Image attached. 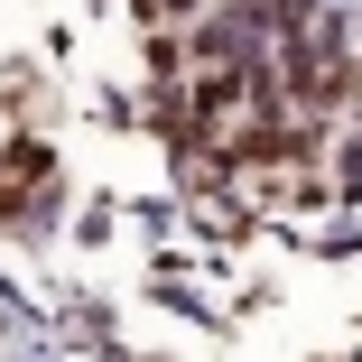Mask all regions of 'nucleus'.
<instances>
[{"label": "nucleus", "mask_w": 362, "mask_h": 362, "mask_svg": "<svg viewBox=\"0 0 362 362\" xmlns=\"http://www.w3.org/2000/svg\"><path fill=\"white\" fill-rule=\"evenodd\" d=\"M0 103H10V121H28V130L56 112V93H47V75H37L28 56H10V65H0Z\"/></svg>", "instance_id": "1"}, {"label": "nucleus", "mask_w": 362, "mask_h": 362, "mask_svg": "<svg viewBox=\"0 0 362 362\" xmlns=\"http://www.w3.org/2000/svg\"><path fill=\"white\" fill-rule=\"evenodd\" d=\"M325 177H334V195H344V204H362V121H353V130H334Z\"/></svg>", "instance_id": "2"}, {"label": "nucleus", "mask_w": 362, "mask_h": 362, "mask_svg": "<svg viewBox=\"0 0 362 362\" xmlns=\"http://www.w3.org/2000/svg\"><path fill=\"white\" fill-rule=\"evenodd\" d=\"M204 10H214V0H130V19H139V28H195Z\"/></svg>", "instance_id": "3"}, {"label": "nucleus", "mask_w": 362, "mask_h": 362, "mask_svg": "<svg viewBox=\"0 0 362 362\" xmlns=\"http://www.w3.org/2000/svg\"><path fill=\"white\" fill-rule=\"evenodd\" d=\"M0 121H10V103H0Z\"/></svg>", "instance_id": "5"}, {"label": "nucleus", "mask_w": 362, "mask_h": 362, "mask_svg": "<svg viewBox=\"0 0 362 362\" xmlns=\"http://www.w3.org/2000/svg\"><path fill=\"white\" fill-rule=\"evenodd\" d=\"M112 362H139V353H112ZM149 362H158V353H149Z\"/></svg>", "instance_id": "4"}]
</instances>
